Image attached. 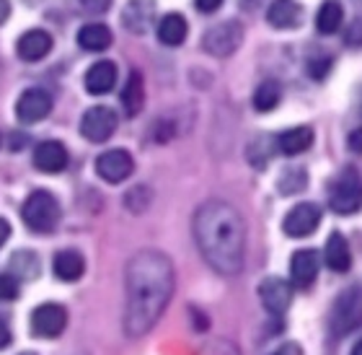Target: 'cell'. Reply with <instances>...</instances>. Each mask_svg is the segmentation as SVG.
<instances>
[{
	"instance_id": "32",
	"label": "cell",
	"mask_w": 362,
	"mask_h": 355,
	"mask_svg": "<svg viewBox=\"0 0 362 355\" xmlns=\"http://www.w3.org/2000/svg\"><path fill=\"white\" fill-rule=\"evenodd\" d=\"M18 298V280L8 272V275H0V301H13Z\"/></svg>"
},
{
	"instance_id": "23",
	"label": "cell",
	"mask_w": 362,
	"mask_h": 355,
	"mask_svg": "<svg viewBox=\"0 0 362 355\" xmlns=\"http://www.w3.org/2000/svg\"><path fill=\"white\" fill-rule=\"evenodd\" d=\"M189 34V23L181 13H166L158 23V39L166 47H179L184 45V39Z\"/></svg>"
},
{
	"instance_id": "29",
	"label": "cell",
	"mask_w": 362,
	"mask_h": 355,
	"mask_svg": "<svg viewBox=\"0 0 362 355\" xmlns=\"http://www.w3.org/2000/svg\"><path fill=\"white\" fill-rule=\"evenodd\" d=\"M305 184H308V174H305L300 167L285 169V171H282V176H279V181H277V187H279V192H282V195H298Z\"/></svg>"
},
{
	"instance_id": "11",
	"label": "cell",
	"mask_w": 362,
	"mask_h": 355,
	"mask_svg": "<svg viewBox=\"0 0 362 355\" xmlns=\"http://www.w3.org/2000/svg\"><path fill=\"white\" fill-rule=\"evenodd\" d=\"M49 112H52V96H49V91L37 89V86L26 89L16 101V117L26 125L42 122Z\"/></svg>"
},
{
	"instance_id": "39",
	"label": "cell",
	"mask_w": 362,
	"mask_h": 355,
	"mask_svg": "<svg viewBox=\"0 0 362 355\" xmlns=\"http://www.w3.org/2000/svg\"><path fill=\"white\" fill-rule=\"evenodd\" d=\"M11 239V223H8L6 218H0V247Z\"/></svg>"
},
{
	"instance_id": "41",
	"label": "cell",
	"mask_w": 362,
	"mask_h": 355,
	"mask_svg": "<svg viewBox=\"0 0 362 355\" xmlns=\"http://www.w3.org/2000/svg\"><path fill=\"white\" fill-rule=\"evenodd\" d=\"M349 355H362V340L355 342V348H352V353H349Z\"/></svg>"
},
{
	"instance_id": "19",
	"label": "cell",
	"mask_w": 362,
	"mask_h": 355,
	"mask_svg": "<svg viewBox=\"0 0 362 355\" xmlns=\"http://www.w3.org/2000/svg\"><path fill=\"white\" fill-rule=\"evenodd\" d=\"M267 21L274 29H295V26H300V3H295V0H272V6L267 8Z\"/></svg>"
},
{
	"instance_id": "20",
	"label": "cell",
	"mask_w": 362,
	"mask_h": 355,
	"mask_svg": "<svg viewBox=\"0 0 362 355\" xmlns=\"http://www.w3.org/2000/svg\"><path fill=\"white\" fill-rule=\"evenodd\" d=\"M324 259H326V267L334 272H347L352 267V254H349V244L347 239L339 234V231H334L329 236V242H326V249H324Z\"/></svg>"
},
{
	"instance_id": "25",
	"label": "cell",
	"mask_w": 362,
	"mask_h": 355,
	"mask_svg": "<svg viewBox=\"0 0 362 355\" xmlns=\"http://www.w3.org/2000/svg\"><path fill=\"white\" fill-rule=\"evenodd\" d=\"M341 21H344V8L337 0H326L321 3L316 13V29L321 34H334V31L341 29Z\"/></svg>"
},
{
	"instance_id": "14",
	"label": "cell",
	"mask_w": 362,
	"mask_h": 355,
	"mask_svg": "<svg viewBox=\"0 0 362 355\" xmlns=\"http://www.w3.org/2000/svg\"><path fill=\"white\" fill-rule=\"evenodd\" d=\"M52 50V34L45 29H29L23 31L21 39H18V45H16V52L18 57L26 62H37L42 57H47Z\"/></svg>"
},
{
	"instance_id": "9",
	"label": "cell",
	"mask_w": 362,
	"mask_h": 355,
	"mask_svg": "<svg viewBox=\"0 0 362 355\" xmlns=\"http://www.w3.org/2000/svg\"><path fill=\"white\" fill-rule=\"evenodd\" d=\"M135 171V161L129 156V151L124 148H112V151H104L96 159V174L101 176L109 184H119L129 174Z\"/></svg>"
},
{
	"instance_id": "27",
	"label": "cell",
	"mask_w": 362,
	"mask_h": 355,
	"mask_svg": "<svg viewBox=\"0 0 362 355\" xmlns=\"http://www.w3.org/2000/svg\"><path fill=\"white\" fill-rule=\"evenodd\" d=\"M277 153V135H259L249 145V161L257 169H264Z\"/></svg>"
},
{
	"instance_id": "17",
	"label": "cell",
	"mask_w": 362,
	"mask_h": 355,
	"mask_svg": "<svg viewBox=\"0 0 362 355\" xmlns=\"http://www.w3.org/2000/svg\"><path fill=\"white\" fill-rule=\"evenodd\" d=\"M318 254L313 249H300L293 254V262H290V278H293V286L298 288H308L313 286V280L318 275Z\"/></svg>"
},
{
	"instance_id": "34",
	"label": "cell",
	"mask_w": 362,
	"mask_h": 355,
	"mask_svg": "<svg viewBox=\"0 0 362 355\" xmlns=\"http://www.w3.org/2000/svg\"><path fill=\"white\" fill-rule=\"evenodd\" d=\"M78 8H83L86 13H104V11H109V6H112V0H76Z\"/></svg>"
},
{
	"instance_id": "22",
	"label": "cell",
	"mask_w": 362,
	"mask_h": 355,
	"mask_svg": "<svg viewBox=\"0 0 362 355\" xmlns=\"http://www.w3.org/2000/svg\"><path fill=\"white\" fill-rule=\"evenodd\" d=\"M313 145V130L310 128H293L277 135V151L285 156H298L305 153Z\"/></svg>"
},
{
	"instance_id": "26",
	"label": "cell",
	"mask_w": 362,
	"mask_h": 355,
	"mask_svg": "<svg viewBox=\"0 0 362 355\" xmlns=\"http://www.w3.org/2000/svg\"><path fill=\"white\" fill-rule=\"evenodd\" d=\"M282 101V86L269 78V81H262L254 91V109L257 112H272L274 106Z\"/></svg>"
},
{
	"instance_id": "2",
	"label": "cell",
	"mask_w": 362,
	"mask_h": 355,
	"mask_svg": "<svg viewBox=\"0 0 362 355\" xmlns=\"http://www.w3.org/2000/svg\"><path fill=\"white\" fill-rule=\"evenodd\" d=\"M194 242L207 265L220 275H238L246 259V226L241 213L223 200H207L194 213Z\"/></svg>"
},
{
	"instance_id": "24",
	"label": "cell",
	"mask_w": 362,
	"mask_h": 355,
	"mask_svg": "<svg viewBox=\"0 0 362 355\" xmlns=\"http://www.w3.org/2000/svg\"><path fill=\"white\" fill-rule=\"evenodd\" d=\"M143 104H145L143 76H140L137 70H132V73L127 76L124 89H122V106H124V112H127L129 117H135V114H140Z\"/></svg>"
},
{
	"instance_id": "36",
	"label": "cell",
	"mask_w": 362,
	"mask_h": 355,
	"mask_svg": "<svg viewBox=\"0 0 362 355\" xmlns=\"http://www.w3.org/2000/svg\"><path fill=\"white\" fill-rule=\"evenodd\" d=\"M197 11H202V13H215L220 6H223V0H194Z\"/></svg>"
},
{
	"instance_id": "21",
	"label": "cell",
	"mask_w": 362,
	"mask_h": 355,
	"mask_svg": "<svg viewBox=\"0 0 362 355\" xmlns=\"http://www.w3.org/2000/svg\"><path fill=\"white\" fill-rule=\"evenodd\" d=\"M112 29L106 23H86L78 31V45L83 47L86 52H104L106 47H112Z\"/></svg>"
},
{
	"instance_id": "7",
	"label": "cell",
	"mask_w": 362,
	"mask_h": 355,
	"mask_svg": "<svg viewBox=\"0 0 362 355\" xmlns=\"http://www.w3.org/2000/svg\"><path fill=\"white\" fill-rule=\"evenodd\" d=\"M65 327H68V311L60 303H42L31 314V332L37 337L52 340V337L62 334Z\"/></svg>"
},
{
	"instance_id": "18",
	"label": "cell",
	"mask_w": 362,
	"mask_h": 355,
	"mask_svg": "<svg viewBox=\"0 0 362 355\" xmlns=\"http://www.w3.org/2000/svg\"><path fill=\"white\" fill-rule=\"evenodd\" d=\"M52 272H54V278H60L62 283H76V280L83 278V272H86L83 254L76 249L57 252L52 259Z\"/></svg>"
},
{
	"instance_id": "40",
	"label": "cell",
	"mask_w": 362,
	"mask_h": 355,
	"mask_svg": "<svg viewBox=\"0 0 362 355\" xmlns=\"http://www.w3.org/2000/svg\"><path fill=\"white\" fill-rule=\"evenodd\" d=\"M8 16H11V0H0V26L8 21Z\"/></svg>"
},
{
	"instance_id": "35",
	"label": "cell",
	"mask_w": 362,
	"mask_h": 355,
	"mask_svg": "<svg viewBox=\"0 0 362 355\" xmlns=\"http://www.w3.org/2000/svg\"><path fill=\"white\" fill-rule=\"evenodd\" d=\"M347 143H349V151L352 153H362V128H357V130L349 133Z\"/></svg>"
},
{
	"instance_id": "31",
	"label": "cell",
	"mask_w": 362,
	"mask_h": 355,
	"mask_svg": "<svg viewBox=\"0 0 362 355\" xmlns=\"http://www.w3.org/2000/svg\"><path fill=\"white\" fill-rule=\"evenodd\" d=\"M332 65H334L332 55H324V52L313 55L308 60V76L313 78V81H324V78L329 76Z\"/></svg>"
},
{
	"instance_id": "37",
	"label": "cell",
	"mask_w": 362,
	"mask_h": 355,
	"mask_svg": "<svg viewBox=\"0 0 362 355\" xmlns=\"http://www.w3.org/2000/svg\"><path fill=\"white\" fill-rule=\"evenodd\" d=\"M11 345V327H8V322L3 317H0V350L8 348Z\"/></svg>"
},
{
	"instance_id": "3",
	"label": "cell",
	"mask_w": 362,
	"mask_h": 355,
	"mask_svg": "<svg viewBox=\"0 0 362 355\" xmlns=\"http://www.w3.org/2000/svg\"><path fill=\"white\" fill-rule=\"evenodd\" d=\"M21 218L34 234H49L60 220V205H57L52 192L37 189L26 197V203L21 208Z\"/></svg>"
},
{
	"instance_id": "1",
	"label": "cell",
	"mask_w": 362,
	"mask_h": 355,
	"mask_svg": "<svg viewBox=\"0 0 362 355\" xmlns=\"http://www.w3.org/2000/svg\"><path fill=\"white\" fill-rule=\"evenodd\" d=\"M176 288L174 262L156 249L137 252L124 270V332L127 337H143L158 325Z\"/></svg>"
},
{
	"instance_id": "6",
	"label": "cell",
	"mask_w": 362,
	"mask_h": 355,
	"mask_svg": "<svg viewBox=\"0 0 362 355\" xmlns=\"http://www.w3.org/2000/svg\"><path fill=\"white\" fill-rule=\"evenodd\" d=\"M243 42V26L241 21H220L204 31L202 47L204 52L215 55V57H228L233 55Z\"/></svg>"
},
{
	"instance_id": "33",
	"label": "cell",
	"mask_w": 362,
	"mask_h": 355,
	"mask_svg": "<svg viewBox=\"0 0 362 355\" xmlns=\"http://www.w3.org/2000/svg\"><path fill=\"white\" fill-rule=\"evenodd\" d=\"M344 45L347 47H362V18H355L344 31Z\"/></svg>"
},
{
	"instance_id": "8",
	"label": "cell",
	"mask_w": 362,
	"mask_h": 355,
	"mask_svg": "<svg viewBox=\"0 0 362 355\" xmlns=\"http://www.w3.org/2000/svg\"><path fill=\"white\" fill-rule=\"evenodd\" d=\"M117 130V112L109 106H90L81 120V133L90 143H104Z\"/></svg>"
},
{
	"instance_id": "16",
	"label": "cell",
	"mask_w": 362,
	"mask_h": 355,
	"mask_svg": "<svg viewBox=\"0 0 362 355\" xmlns=\"http://www.w3.org/2000/svg\"><path fill=\"white\" fill-rule=\"evenodd\" d=\"M83 84H86V91H88V94H93V96H104V94H109V91L114 89V84H117V65L109 60L93 62V65L88 68V73H86Z\"/></svg>"
},
{
	"instance_id": "38",
	"label": "cell",
	"mask_w": 362,
	"mask_h": 355,
	"mask_svg": "<svg viewBox=\"0 0 362 355\" xmlns=\"http://www.w3.org/2000/svg\"><path fill=\"white\" fill-rule=\"evenodd\" d=\"M272 355H303V353H300V348H298L295 342H285L282 348H277Z\"/></svg>"
},
{
	"instance_id": "13",
	"label": "cell",
	"mask_w": 362,
	"mask_h": 355,
	"mask_svg": "<svg viewBox=\"0 0 362 355\" xmlns=\"http://www.w3.org/2000/svg\"><path fill=\"white\" fill-rule=\"evenodd\" d=\"M68 161H70V153L60 140H45L34 151V167L39 171H45V174H60V171H65Z\"/></svg>"
},
{
	"instance_id": "30",
	"label": "cell",
	"mask_w": 362,
	"mask_h": 355,
	"mask_svg": "<svg viewBox=\"0 0 362 355\" xmlns=\"http://www.w3.org/2000/svg\"><path fill=\"white\" fill-rule=\"evenodd\" d=\"M124 205H127V210H132V213H145L148 205H151V189L148 187L129 189L127 197H124Z\"/></svg>"
},
{
	"instance_id": "42",
	"label": "cell",
	"mask_w": 362,
	"mask_h": 355,
	"mask_svg": "<svg viewBox=\"0 0 362 355\" xmlns=\"http://www.w3.org/2000/svg\"><path fill=\"white\" fill-rule=\"evenodd\" d=\"M241 3H243L246 8H257L259 3H262V0H241Z\"/></svg>"
},
{
	"instance_id": "43",
	"label": "cell",
	"mask_w": 362,
	"mask_h": 355,
	"mask_svg": "<svg viewBox=\"0 0 362 355\" xmlns=\"http://www.w3.org/2000/svg\"><path fill=\"white\" fill-rule=\"evenodd\" d=\"M21 355H37V353H21Z\"/></svg>"
},
{
	"instance_id": "15",
	"label": "cell",
	"mask_w": 362,
	"mask_h": 355,
	"mask_svg": "<svg viewBox=\"0 0 362 355\" xmlns=\"http://www.w3.org/2000/svg\"><path fill=\"white\" fill-rule=\"evenodd\" d=\"M156 18V3L153 0H129L122 11V23L132 34H145Z\"/></svg>"
},
{
	"instance_id": "5",
	"label": "cell",
	"mask_w": 362,
	"mask_h": 355,
	"mask_svg": "<svg viewBox=\"0 0 362 355\" xmlns=\"http://www.w3.org/2000/svg\"><path fill=\"white\" fill-rule=\"evenodd\" d=\"M329 208L339 215H352L362 208V176L355 169H344L329 187Z\"/></svg>"
},
{
	"instance_id": "12",
	"label": "cell",
	"mask_w": 362,
	"mask_h": 355,
	"mask_svg": "<svg viewBox=\"0 0 362 355\" xmlns=\"http://www.w3.org/2000/svg\"><path fill=\"white\" fill-rule=\"evenodd\" d=\"M259 295H262V303L264 309L274 317L285 314L290 301H293V286L282 278H267L262 286H259Z\"/></svg>"
},
{
	"instance_id": "4",
	"label": "cell",
	"mask_w": 362,
	"mask_h": 355,
	"mask_svg": "<svg viewBox=\"0 0 362 355\" xmlns=\"http://www.w3.org/2000/svg\"><path fill=\"white\" fill-rule=\"evenodd\" d=\"M329 327H332L334 337H344V334L355 332L357 327H362V288L360 286L347 288V291L334 301Z\"/></svg>"
},
{
	"instance_id": "10",
	"label": "cell",
	"mask_w": 362,
	"mask_h": 355,
	"mask_svg": "<svg viewBox=\"0 0 362 355\" xmlns=\"http://www.w3.org/2000/svg\"><path fill=\"white\" fill-rule=\"evenodd\" d=\"M318 223H321V208L316 203H300L285 215L282 231L293 239H305L316 231Z\"/></svg>"
},
{
	"instance_id": "28",
	"label": "cell",
	"mask_w": 362,
	"mask_h": 355,
	"mask_svg": "<svg viewBox=\"0 0 362 355\" xmlns=\"http://www.w3.org/2000/svg\"><path fill=\"white\" fill-rule=\"evenodd\" d=\"M11 275L16 280H31L39 275V259L31 252H16L11 257Z\"/></svg>"
}]
</instances>
